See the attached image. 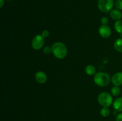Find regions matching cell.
<instances>
[{"label": "cell", "mask_w": 122, "mask_h": 121, "mask_svg": "<svg viewBox=\"0 0 122 121\" xmlns=\"http://www.w3.org/2000/svg\"><path fill=\"white\" fill-rule=\"evenodd\" d=\"M51 47L52 53L58 59H64L67 55V48L63 43L57 42L53 43Z\"/></svg>", "instance_id": "1"}, {"label": "cell", "mask_w": 122, "mask_h": 121, "mask_svg": "<svg viewBox=\"0 0 122 121\" xmlns=\"http://www.w3.org/2000/svg\"><path fill=\"white\" fill-rule=\"evenodd\" d=\"M116 121H122V113H120L117 115L116 117Z\"/></svg>", "instance_id": "20"}, {"label": "cell", "mask_w": 122, "mask_h": 121, "mask_svg": "<svg viewBox=\"0 0 122 121\" xmlns=\"http://www.w3.org/2000/svg\"><path fill=\"white\" fill-rule=\"evenodd\" d=\"M120 91H121V90H120L119 86H116V85H114L113 87H112V90H111V93L112 94L113 96H117L120 94Z\"/></svg>", "instance_id": "15"}, {"label": "cell", "mask_w": 122, "mask_h": 121, "mask_svg": "<svg viewBox=\"0 0 122 121\" xmlns=\"http://www.w3.org/2000/svg\"><path fill=\"white\" fill-rule=\"evenodd\" d=\"M98 102L102 107H108L113 104V97L109 93L104 91L101 93L98 96Z\"/></svg>", "instance_id": "3"}, {"label": "cell", "mask_w": 122, "mask_h": 121, "mask_svg": "<svg viewBox=\"0 0 122 121\" xmlns=\"http://www.w3.org/2000/svg\"><path fill=\"white\" fill-rule=\"evenodd\" d=\"M100 35L103 38H108L112 34L111 28L107 25H101L98 29Z\"/></svg>", "instance_id": "6"}, {"label": "cell", "mask_w": 122, "mask_h": 121, "mask_svg": "<svg viewBox=\"0 0 122 121\" xmlns=\"http://www.w3.org/2000/svg\"><path fill=\"white\" fill-rule=\"evenodd\" d=\"M41 35L44 39H45V38H47L49 36H50V32H49V31L47 30H43L42 32Z\"/></svg>", "instance_id": "18"}, {"label": "cell", "mask_w": 122, "mask_h": 121, "mask_svg": "<svg viewBox=\"0 0 122 121\" xmlns=\"http://www.w3.org/2000/svg\"><path fill=\"white\" fill-rule=\"evenodd\" d=\"M110 15L111 18L113 20H116V21H118V20H120L122 18V13L120 11V10L118 9H113L110 13Z\"/></svg>", "instance_id": "9"}, {"label": "cell", "mask_w": 122, "mask_h": 121, "mask_svg": "<svg viewBox=\"0 0 122 121\" xmlns=\"http://www.w3.org/2000/svg\"><path fill=\"white\" fill-rule=\"evenodd\" d=\"M116 1H117V0H116Z\"/></svg>", "instance_id": "23"}, {"label": "cell", "mask_w": 122, "mask_h": 121, "mask_svg": "<svg viewBox=\"0 0 122 121\" xmlns=\"http://www.w3.org/2000/svg\"><path fill=\"white\" fill-rule=\"evenodd\" d=\"M44 45V38L41 34H37L32 39L31 45L32 48L35 50H39Z\"/></svg>", "instance_id": "5"}, {"label": "cell", "mask_w": 122, "mask_h": 121, "mask_svg": "<svg viewBox=\"0 0 122 121\" xmlns=\"http://www.w3.org/2000/svg\"><path fill=\"white\" fill-rule=\"evenodd\" d=\"M112 82L114 85L120 86L122 85V72L114 74L112 78Z\"/></svg>", "instance_id": "8"}, {"label": "cell", "mask_w": 122, "mask_h": 121, "mask_svg": "<svg viewBox=\"0 0 122 121\" xmlns=\"http://www.w3.org/2000/svg\"><path fill=\"white\" fill-rule=\"evenodd\" d=\"M114 5V0H98V7L101 11L108 13L113 9Z\"/></svg>", "instance_id": "4"}, {"label": "cell", "mask_w": 122, "mask_h": 121, "mask_svg": "<svg viewBox=\"0 0 122 121\" xmlns=\"http://www.w3.org/2000/svg\"><path fill=\"white\" fill-rule=\"evenodd\" d=\"M43 52L45 54L48 55L52 52V47L50 46H46L43 48Z\"/></svg>", "instance_id": "16"}, {"label": "cell", "mask_w": 122, "mask_h": 121, "mask_svg": "<svg viewBox=\"0 0 122 121\" xmlns=\"http://www.w3.org/2000/svg\"><path fill=\"white\" fill-rule=\"evenodd\" d=\"M113 108L118 112H122V97L116 98L113 103Z\"/></svg>", "instance_id": "10"}, {"label": "cell", "mask_w": 122, "mask_h": 121, "mask_svg": "<svg viewBox=\"0 0 122 121\" xmlns=\"http://www.w3.org/2000/svg\"><path fill=\"white\" fill-rule=\"evenodd\" d=\"M100 114L102 117H107L110 114V110L107 107H103L100 110Z\"/></svg>", "instance_id": "14"}, {"label": "cell", "mask_w": 122, "mask_h": 121, "mask_svg": "<svg viewBox=\"0 0 122 121\" xmlns=\"http://www.w3.org/2000/svg\"><path fill=\"white\" fill-rule=\"evenodd\" d=\"M6 1H11V0H6Z\"/></svg>", "instance_id": "22"}, {"label": "cell", "mask_w": 122, "mask_h": 121, "mask_svg": "<svg viewBox=\"0 0 122 121\" xmlns=\"http://www.w3.org/2000/svg\"><path fill=\"white\" fill-rule=\"evenodd\" d=\"M5 0H0V8H2L4 5Z\"/></svg>", "instance_id": "21"}, {"label": "cell", "mask_w": 122, "mask_h": 121, "mask_svg": "<svg viewBox=\"0 0 122 121\" xmlns=\"http://www.w3.org/2000/svg\"><path fill=\"white\" fill-rule=\"evenodd\" d=\"M36 81L39 84H44L47 81V75L43 71H38L35 75Z\"/></svg>", "instance_id": "7"}, {"label": "cell", "mask_w": 122, "mask_h": 121, "mask_svg": "<svg viewBox=\"0 0 122 121\" xmlns=\"http://www.w3.org/2000/svg\"><path fill=\"white\" fill-rule=\"evenodd\" d=\"M114 28L119 34H122V20H118L114 23Z\"/></svg>", "instance_id": "13"}, {"label": "cell", "mask_w": 122, "mask_h": 121, "mask_svg": "<svg viewBox=\"0 0 122 121\" xmlns=\"http://www.w3.org/2000/svg\"><path fill=\"white\" fill-rule=\"evenodd\" d=\"M114 47L116 51L122 53V38H119L115 40L114 43Z\"/></svg>", "instance_id": "11"}, {"label": "cell", "mask_w": 122, "mask_h": 121, "mask_svg": "<svg viewBox=\"0 0 122 121\" xmlns=\"http://www.w3.org/2000/svg\"><path fill=\"white\" fill-rule=\"evenodd\" d=\"M85 72L88 75H95L96 72V68L94 65H88L85 68Z\"/></svg>", "instance_id": "12"}, {"label": "cell", "mask_w": 122, "mask_h": 121, "mask_svg": "<svg viewBox=\"0 0 122 121\" xmlns=\"http://www.w3.org/2000/svg\"><path fill=\"white\" fill-rule=\"evenodd\" d=\"M115 7L116 9L122 10V0H117L116 1Z\"/></svg>", "instance_id": "17"}, {"label": "cell", "mask_w": 122, "mask_h": 121, "mask_svg": "<svg viewBox=\"0 0 122 121\" xmlns=\"http://www.w3.org/2000/svg\"><path fill=\"white\" fill-rule=\"evenodd\" d=\"M110 81H112L110 77L106 72H98L94 75V81L98 86H107L109 84Z\"/></svg>", "instance_id": "2"}, {"label": "cell", "mask_w": 122, "mask_h": 121, "mask_svg": "<svg viewBox=\"0 0 122 121\" xmlns=\"http://www.w3.org/2000/svg\"><path fill=\"white\" fill-rule=\"evenodd\" d=\"M101 23L102 25H107L108 23V19L106 17H102L101 19Z\"/></svg>", "instance_id": "19"}]
</instances>
